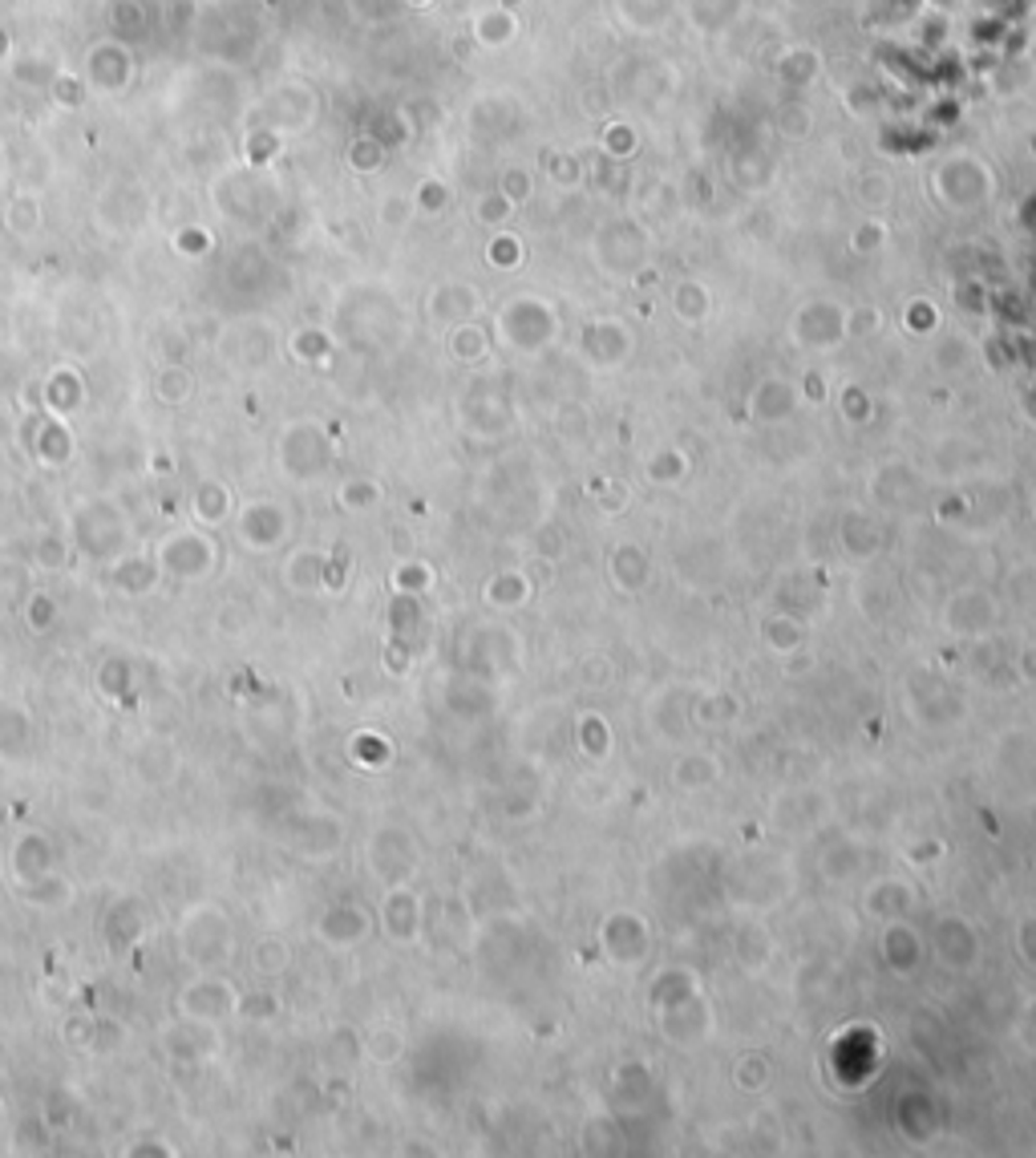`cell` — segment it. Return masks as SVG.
<instances>
[{
    "label": "cell",
    "mask_w": 1036,
    "mask_h": 1158,
    "mask_svg": "<svg viewBox=\"0 0 1036 1158\" xmlns=\"http://www.w3.org/2000/svg\"><path fill=\"white\" fill-rule=\"evenodd\" d=\"M37 458L49 462V466H57V462L69 458V434L61 430V421H45V425H41V434H37Z\"/></svg>",
    "instance_id": "8fae6325"
},
{
    "label": "cell",
    "mask_w": 1036,
    "mask_h": 1158,
    "mask_svg": "<svg viewBox=\"0 0 1036 1158\" xmlns=\"http://www.w3.org/2000/svg\"><path fill=\"white\" fill-rule=\"evenodd\" d=\"M142 21H146V17H142V5H138V0H118V5H114V25H122V29H126V25H130V29H142Z\"/></svg>",
    "instance_id": "d6986e66"
},
{
    "label": "cell",
    "mask_w": 1036,
    "mask_h": 1158,
    "mask_svg": "<svg viewBox=\"0 0 1036 1158\" xmlns=\"http://www.w3.org/2000/svg\"><path fill=\"white\" fill-rule=\"evenodd\" d=\"M381 162H385L381 142H373V138H357V142L349 146V166H353V170H377Z\"/></svg>",
    "instance_id": "9a60e30c"
},
{
    "label": "cell",
    "mask_w": 1036,
    "mask_h": 1158,
    "mask_svg": "<svg viewBox=\"0 0 1036 1158\" xmlns=\"http://www.w3.org/2000/svg\"><path fill=\"white\" fill-rule=\"evenodd\" d=\"M9 57H13V33L0 29V61H9Z\"/></svg>",
    "instance_id": "7402d4cb"
},
{
    "label": "cell",
    "mask_w": 1036,
    "mask_h": 1158,
    "mask_svg": "<svg viewBox=\"0 0 1036 1158\" xmlns=\"http://www.w3.org/2000/svg\"><path fill=\"white\" fill-rule=\"evenodd\" d=\"M183 1009L195 1021H219V1017L235 1013V993L223 980H199L195 989L183 993Z\"/></svg>",
    "instance_id": "277c9868"
},
{
    "label": "cell",
    "mask_w": 1036,
    "mask_h": 1158,
    "mask_svg": "<svg viewBox=\"0 0 1036 1158\" xmlns=\"http://www.w3.org/2000/svg\"><path fill=\"white\" fill-rule=\"evenodd\" d=\"M239 531L251 547H276L284 535V514L276 502H251L239 519Z\"/></svg>",
    "instance_id": "5b68a950"
},
{
    "label": "cell",
    "mask_w": 1036,
    "mask_h": 1158,
    "mask_svg": "<svg viewBox=\"0 0 1036 1158\" xmlns=\"http://www.w3.org/2000/svg\"><path fill=\"white\" fill-rule=\"evenodd\" d=\"M191 514H195L203 527L223 523L227 514H231V487L227 483H215V479L199 483L195 494H191Z\"/></svg>",
    "instance_id": "8992f818"
},
{
    "label": "cell",
    "mask_w": 1036,
    "mask_h": 1158,
    "mask_svg": "<svg viewBox=\"0 0 1036 1158\" xmlns=\"http://www.w3.org/2000/svg\"><path fill=\"white\" fill-rule=\"evenodd\" d=\"M5 65L21 85H33V90H49V81L61 73V65L45 53H13Z\"/></svg>",
    "instance_id": "52a82bcc"
},
{
    "label": "cell",
    "mask_w": 1036,
    "mask_h": 1158,
    "mask_svg": "<svg viewBox=\"0 0 1036 1158\" xmlns=\"http://www.w3.org/2000/svg\"><path fill=\"white\" fill-rule=\"evenodd\" d=\"M243 150H247V162H251V166H268V162L280 154V134H276V131H264V126H259V134H255V131L247 134V146H243Z\"/></svg>",
    "instance_id": "5bb4252c"
},
{
    "label": "cell",
    "mask_w": 1036,
    "mask_h": 1158,
    "mask_svg": "<svg viewBox=\"0 0 1036 1158\" xmlns=\"http://www.w3.org/2000/svg\"><path fill=\"white\" fill-rule=\"evenodd\" d=\"M37 560L45 564V568H57V564L65 560V543H57V539H41V543H37Z\"/></svg>",
    "instance_id": "ffe728a7"
},
{
    "label": "cell",
    "mask_w": 1036,
    "mask_h": 1158,
    "mask_svg": "<svg viewBox=\"0 0 1036 1158\" xmlns=\"http://www.w3.org/2000/svg\"><path fill=\"white\" fill-rule=\"evenodd\" d=\"M49 620H53V616H49V604H45V599L29 604V624H33V628H49Z\"/></svg>",
    "instance_id": "44dd1931"
},
{
    "label": "cell",
    "mask_w": 1036,
    "mask_h": 1158,
    "mask_svg": "<svg viewBox=\"0 0 1036 1158\" xmlns=\"http://www.w3.org/2000/svg\"><path fill=\"white\" fill-rule=\"evenodd\" d=\"M284 960H288V952H284L280 939H259L255 952H251V964L259 972H276V968H284Z\"/></svg>",
    "instance_id": "2e32d148"
},
{
    "label": "cell",
    "mask_w": 1036,
    "mask_h": 1158,
    "mask_svg": "<svg viewBox=\"0 0 1036 1158\" xmlns=\"http://www.w3.org/2000/svg\"><path fill=\"white\" fill-rule=\"evenodd\" d=\"M405 5H429V0H405Z\"/></svg>",
    "instance_id": "603a6c76"
},
{
    "label": "cell",
    "mask_w": 1036,
    "mask_h": 1158,
    "mask_svg": "<svg viewBox=\"0 0 1036 1158\" xmlns=\"http://www.w3.org/2000/svg\"><path fill=\"white\" fill-rule=\"evenodd\" d=\"M195 394V377L183 365H162V373L154 377V398L166 405H183Z\"/></svg>",
    "instance_id": "9c48e42d"
},
{
    "label": "cell",
    "mask_w": 1036,
    "mask_h": 1158,
    "mask_svg": "<svg viewBox=\"0 0 1036 1158\" xmlns=\"http://www.w3.org/2000/svg\"><path fill=\"white\" fill-rule=\"evenodd\" d=\"M5 227L17 235V239H29L37 227H41V203L33 191H17L5 207Z\"/></svg>",
    "instance_id": "ba28073f"
},
{
    "label": "cell",
    "mask_w": 1036,
    "mask_h": 1158,
    "mask_svg": "<svg viewBox=\"0 0 1036 1158\" xmlns=\"http://www.w3.org/2000/svg\"><path fill=\"white\" fill-rule=\"evenodd\" d=\"M49 94H53V102L57 106H65V110H77V106H85L90 102V85H85V77H77V73H57L53 81H49Z\"/></svg>",
    "instance_id": "30bf717a"
},
{
    "label": "cell",
    "mask_w": 1036,
    "mask_h": 1158,
    "mask_svg": "<svg viewBox=\"0 0 1036 1158\" xmlns=\"http://www.w3.org/2000/svg\"><path fill=\"white\" fill-rule=\"evenodd\" d=\"M81 77L90 85V94H122L130 81H134V57L122 41H98L85 53Z\"/></svg>",
    "instance_id": "6da1fadb"
},
{
    "label": "cell",
    "mask_w": 1036,
    "mask_h": 1158,
    "mask_svg": "<svg viewBox=\"0 0 1036 1158\" xmlns=\"http://www.w3.org/2000/svg\"><path fill=\"white\" fill-rule=\"evenodd\" d=\"M211 564H215V547H211V539H207L203 531H195V527H191V531L166 535L162 547H158V568L170 572V576L191 579V576L211 572Z\"/></svg>",
    "instance_id": "7a4b0ae2"
},
{
    "label": "cell",
    "mask_w": 1036,
    "mask_h": 1158,
    "mask_svg": "<svg viewBox=\"0 0 1036 1158\" xmlns=\"http://www.w3.org/2000/svg\"><path fill=\"white\" fill-rule=\"evenodd\" d=\"M324 349H328V340H324L320 332H312V328L296 332V340H292V353H296V357H304V361H316Z\"/></svg>",
    "instance_id": "ac0fdd59"
},
{
    "label": "cell",
    "mask_w": 1036,
    "mask_h": 1158,
    "mask_svg": "<svg viewBox=\"0 0 1036 1158\" xmlns=\"http://www.w3.org/2000/svg\"><path fill=\"white\" fill-rule=\"evenodd\" d=\"M81 401V381L73 369H57L49 381V405L53 409H73Z\"/></svg>",
    "instance_id": "4fadbf2b"
},
{
    "label": "cell",
    "mask_w": 1036,
    "mask_h": 1158,
    "mask_svg": "<svg viewBox=\"0 0 1036 1158\" xmlns=\"http://www.w3.org/2000/svg\"><path fill=\"white\" fill-rule=\"evenodd\" d=\"M183 943H187V956L199 964L223 960L231 956V928L215 912H191V920L183 924Z\"/></svg>",
    "instance_id": "3957f363"
},
{
    "label": "cell",
    "mask_w": 1036,
    "mask_h": 1158,
    "mask_svg": "<svg viewBox=\"0 0 1036 1158\" xmlns=\"http://www.w3.org/2000/svg\"><path fill=\"white\" fill-rule=\"evenodd\" d=\"M215 247V235L203 227V223H183L175 231V251L187 255V260H203V255Z\"/></svg>",
    "instance_id": "7c38bea8"
},
{
    "label": "cell",
    "mask_w": 1036,
    "mask_h": 1158,
    "mask_svg": "<svg viewBox=\"0 0 1036 1158\" xmlns=\"http://www.w3.org/2000/svg\"><path fill=\"white\" fill-rule=\"evenodd\" d=\"M276 997L264 993V997H247V1001H235V1013H243L247 1021H272L276 1017Z\"/></svg>",
    "instance_id": "e0dca14e"
}]
</instances>
